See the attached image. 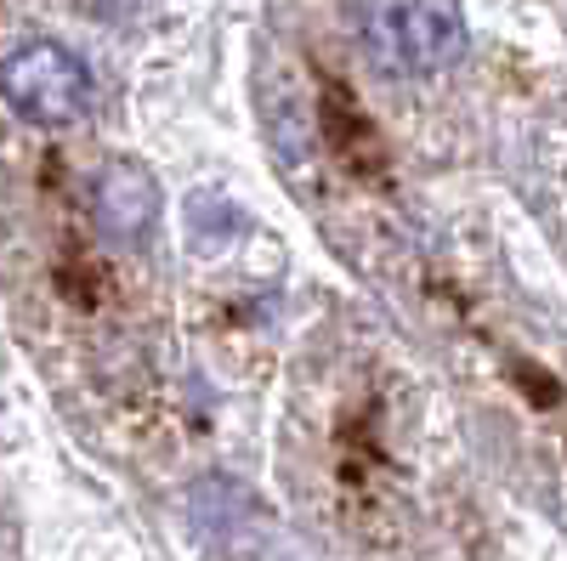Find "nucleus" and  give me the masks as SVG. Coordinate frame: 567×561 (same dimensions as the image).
<instances>
[{
    "label": "nucleus",
    "instance_id": "obj_1",
    "mask_svg": "<svg viewBox=\"0 0 567 561\" xmlns=\"http://www.w3.org/2000/svg\"><path fill=\"white\" fill-rule=\"evenodd\" d=\"M363 40L386 74H443L465 52V18L454 0H369Z\"/></svg>",
    "mask_w": 567,
    "mask_h": 561
},
{
    "label": "nucleus",
    "instance_id": "obj_2",
    "mask_svg": "<svg viewBox=\"0 0 567 561\" xmlns=\"http://www.w3.org/2000/svg\"><path fill=\"white\" fill-rule=\"evenodd\" d=\"M0 103L18 120L63 131L91 108V74L58 40H29L12 58H0Z\"/></svg>",
    "mask_w": 567,
    "mask_h": 561
},
{
    "label": "nucleus",
    "instance_id": "obj_3",
    "mask_svg": "<svg viewBox=\"0 0 567 561\" xmlns=\"http://www.w3.org/2000/svg\"><path fill=\"white\" fill-rule=\"evenodd\" d=\"M97 227L114 245H142L159 227V181L148 165L114 159L97 176Z\"/></svg>",
    "mask_w": 567,
    "mask_h": 561
}]
</instances>
